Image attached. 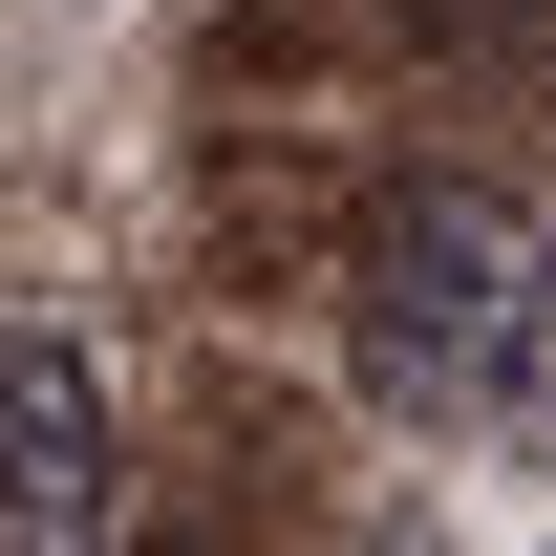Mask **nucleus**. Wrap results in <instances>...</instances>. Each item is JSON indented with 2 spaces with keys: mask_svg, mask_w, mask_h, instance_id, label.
<instances>
[{
  "mask_svg": "<svg viewBox=\"0 0 556 556\" xmlns=\"http://www.w3.org/2000/svg\"><path fill=\"white\" fill-rule=\"evenodd\" d=\"M407 22H428V43H492V22H514V0H407Z\"/></svg>",
  "mask_w": 556,
  "mask_h": 556,
  "instance_id": "3",
  "label": "nucleus"
},
{
  "mask_svg": "<svg viewBox=\"0 0 556 556\" xmlns=\"http://www.w3.org/2000/svg\"><path fill=\"white\" fill-rule=\"evenodd\" d=\"M343 556H428V535H407V514H386V535H343Z\"/></svg>",
  "mask_w": 556,
  "mask_h": 556,
  "instance_id": "4",
  "label": "nucleus"
},
{
  "mask_svg": "<svg viewBox=\"0 0 556 556\" xmlns=\"http://www.w3.org/2000/svg\"><path fill=\"white\" fill-rule=\"evenodd\" d=\"M0 450H22V556H108V364L65 321L0 364Z\"/></svg>",
  "mask_w": 556,
  "mask_h": 556,
  "instance_id": "2",
  "label": "nucleus"
},
{
  "mask_svg": "<svg viewBox=\"0 0 556 556\" xmlns=\"http://www.w3.org/2000/svg\"><path fill=\"white\" fill-rule=\"evenodd\" d=\"M343 364L407 428H514L556 450V236L514 193H407L343 278Z\"/></svg>",
  "mask_w": 556,
  "mask_h": 556,
  "instance_id": "1",
  "label": "nucleus"
}]
</instances>
